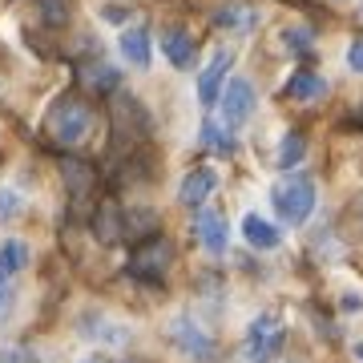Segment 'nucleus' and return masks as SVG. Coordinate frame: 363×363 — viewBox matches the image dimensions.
I'll return each instance as SVG.
<instances>
[{"label": "nucleus", "mask_w": 363, "mask_h": 363, "mask_svg": "<svg viewBox=\"0 0 363 363\" xmlns=\"http://www.w3.org/2000/svg\"><path fill=\"white\" fill-rule=\"evenodd\" d=\"M154 226H157V214L150 206L125 214V238H145V234H154Z\"/></svg>", "instance_id": "obj_20"}, {"label": "nucleus", "mask_w": 363, "mask_h": 363, "mask_svg": "<svg viewBox=\"0 0 363 363\" xmlns=\"http://www.w3.org/2000/svg\"><path fill=\"white\" fill-rule=\"evenodd\" d=\"M355 359H359V363H363V343H355Z\"/></svg>", "instance_id": "obj_30"}, {"label": "nucleus", "mask_w": 363, "mask_h": 363, "mask_svg": "<svg viewBox=\"0 0 363 363\" xmlns=\"http://www.w3.org/2000/svg\"><path fill=\"white\" fill-rule=\"evenodd\" d=\"M28 267V247L21 238H9V242H0V274H21Z\"/></svg>", "instance_id": "obj_19"}, {"label": "nucleus", "mask_w": 363, "mask_h": 363, "mask_svg": "<svg viewBox=\"0 0 363 363\" xmlns=\"http://www.w3.org/2000/svg\"><path fill=\"white\" fill-rule=\"evenodd\" d=\"M81 81H85V89L93 93H113L117 89V69H109L105 61H93V65H81Z\"/></svg>", "instance_id": "obj_18"}, {"label": "nucleus", "mask_w": 363, "mask_h": 363, "mask_svg": "<svg viewBox=\"0 0 363 363\" xmlns=\"http://www.w3.org/2000/svg\"><path fill=\"white\" fill-rule=\"evenodd\" d=\"M169 335H174V347L186 351L190 359H198V363H210V359H214V339H210L206 331L194 323V319H178Z\"/></svg>", "instance_id": "obj_7"}, {"label": "nucleus", "mask_w": 363, "mask_h": 363, "mask_svg": "<svg viewBox=\"0 0 363 363\" xmlns=\"http://www.w3.org/2000/svg\"><path fill=\"white\" fill-rule=\"evenodd\" d=\"M303 154H307V138H303L298 130H291L283 138V150H279V166H283V169L298 166V162H303Z\"/></svg>", "instance_id": "obj_21"}, {"label": "nucleus", "mask_w": 363, "mask_h": 363, "mask_svg": "<svg viewBox=\"0 0 363 363\" xmlns=\"http://www.w3.org/2000/svg\"><path fill=\"white\" fill-rule=\"evenodd\" d=\"M9 307H13V286H9V274H0V319L9 315Z\"/></svg>", "instance_id": "obj_27"}, {"label": "nucleus", "mask_w": 363, "mask_h": 363, "mask_svg": "<svg viewBox=\"0 0 363 363\" xmlns=\"http://www.w3.org/2000/svg\"><path fill=\"white\" fill-rule=\"evenodd\" d=\"M343 311H359V295H347V298H343Z\"/></svg>", "instance_id": "obj_29"}, {"label": "nucleus", "mask_w": 363, "mask_h": 363, "mask_svg": "<svg viewBox=\"0 0 363 363\" xmlns=\"http://www.w3.org/2000/svg\"><path fill=\"white\" fill-rule=\"evenodd\" d=\"M162 52L169 57V65L186 69L194 61V37L182 33V28H166V33H162Z\"/></svg>", "instance_id": "obj_13"}, {"label": "nucleus", "mask_w": 363, "mask_h": 363, "mask_svg": "<svg viewBox=\"0 0 363 363\" xmlns=\"http://www.w3.org/2000/svg\"><path fill=\"white\" fill-rule=\"evenodd\" d=\"M242 234H247V242L255 250H274L279 242H283L279 230H274L267 218H259V214H247V218H242Z\"/></svg>", "instance_id": "obj_14"}, {"label": "nucleus", "mask_w": 363, "mask_h": 363, "mask_svg": "<svg viewBox=\"0 0 363 363\" xmlns=\"http://www.w3.org/2000/svg\"><path fill=\"white\" fill-rule=\"evenodd\" d=\"M230 65H234V52L230 49H218L214 57H210V65L202 69V77H198V97H202V105L218 101V93H222V85H226Z\"/></svg>", "instance_id": "obj_9"}, {"label": "nucleus", "mask_w": 363, "mask_h": 363, "mask_svg": "<svg viewBox=\"0 0 363 363\" xmlns=\"http://www.w3.org/2000/svg\"><path fill=\"white\" fill-rule=\"evenodd\" d=\"M271 202H274V210H279V218H283L286 226H303V222L311 218V210H315L311 174H291V178H283L271 190Z\"/></svg>", "instance_id": "obj_1"}, {"label": "nucleus", "mask_w": 363, "mask_h": 363, "mask_svg": "<svg viewBox=\"0 0 363 363\" xmlns=\"http://www.w3.org/2000/svg\"><path fill=\"white\" fill-rule=\"evenodd\" d=\"M347 65L355 69V73H363V40H355V45L347 49Z\"/></svg>", "instance_id": "obj_28"}, {"label": "nucleus", "mask_w": 363, "mask_h": 363, "mask_svg": "<svg viewBox=\"0 0 363 363\" xmlns=\"http://www.w3.org/2000/svg\"><path fill=\"white\" fill-rule=\"evenodd\" d=\"M121 57H125L133 69L150 65V33H145V28H125V33H121Z\"/></svg>", "instance_id": "obj_16"}, {"label": "nucleus", "mask_w": 363, "mask_h": 363, "mask_svg": "<svg viewBox=\"0 0 363 363\" xmlns=\"http://www.w3.org/2000/svg\"><path fill=\"white\" fill-rule=\"evenodd\" d=\"M194 234H198V242H202L210 255H222V250H226V242H230V226H226V218H222L218 210H202V206H198Z\"/></svg>", "instance_id": "obj_8"}, {"label": "nucleus", "mask_w": 363, "mask_h": 363, "mask_svg": "<svg viewBox=\"0 0 363 363\" xmlns=\"http://www.w3.org/2000/svg\"><path fill=\"white\" fill-rule=\"evenodd\" d=\"M61 178H65V190L73 194V202H85L97 186V169L89 162H77V157H65L61 162Z\"/></svg>", "instance_id": "obj_11"}, {"label": "nucleus", "mask_w": 363, "mask_h": 363, "mask_svg": "<svg viewBox=\"0 0 363 363\" xmlns=\"http://www.w3.org/2000/svg\"><path fill=\"white\" fill-rule=\"evenodd\" d=\"M89 121H93V113L81 97H61V101L49 109V117H45V138H49L52 145H73V142L85 138Z\"/></svg>", "instance_id": "obj_2"}, {"label": "nucleus", "mask_w": 363, "mask_h": 363, "mask_svg": "<svg viewBox=\"0 0 363 363\" xmlns=\"http://www.w3.org/2000/svg\"><path fill=\"white\" fill-rule=\"evenodd\" d=\"M255 21H259V13H255L250 4H222L218 13H214V25L230 28V33H247Z\"/></svg>", "instance_id": "obj_17"}, {"label": "nucleus", "mask_w": 363, "mask_h": 363, "mask_svg": "<svg viewBox=\"0 0 363 363\" xmlns=\"http://www.w3.org/2000/svg\"><path fill=\"white\" fill-rule=\"evenodd\" d=\"M283 339H286V327L274 311H262L247 331V359L250 363H274L279 351H283Z\"/></svg>", "instance_id": "obj_3"}, {"label": "nucleus", "mask_w": 363, "mask_h": 363, "mask_svg": "<svg viewBox=\"0 0 363 363\" xmlns=\"http://www.w3.org/2000/svg\"><path fill=\"white\" fill-rule=\"evenodd\" d=\"M286 93H291L295 101H319L327 93V81L319 77V73H311V69H298L295 77L286 81Z\"/></svg>", "instance_id": "obj_15"}, {"label": "nucleus", "mask_w": 363, "mask_h": 363, "mask_svg": "<svg viewBox=\"0 0 363 363\" xmlns=\"http://www.w3.org/2000/svg\"><path fill=\"white\" fill-rule=\"evenodd\" d=\"M40 13H45V25H65L69 0H40Z\"/></svg>", "instance_id": "obj_25"}, {"label": "nucleus", "mask_w": 363, "mask_h": 363, "mask_svg": "<svg viewBox=\"0 0 363 363\" xmlns=\"http://www.w3.org/2000/svg\"><path fill=\"white\" fill-rule=\"evenodd\" d=\"M214 186H218V174L210 166H198V169H190L186 178H182V186H178V202L182 206H202L210 194H214Z\"/></svg>", "instance_id": "obj_10"}, {"label": "nucleus", "mask_w": 363, "mask_h": 363, "mask_svg": "<svg viewBox=\"0 0 363 363\" xmlns=\"http://www.w3.org/2000/svg\"><path fill=\"white\" fill-rule=\"evenodd\" d=\"M93 230H97V242L117 247V242L125 238V214H121L113 202H105V206L97 210V218H93Z\"/></svg>", "instance_id": "obj_12"}, {"label": "nucleus", "mask_w": 363, "mask_h": 363, "mask_svg": "<svg viewBox=\"0 0 363 363\" xmlns=\"http://www.w3.org/2000/svg\"><path fill=\"white\" fill-rule=\"evenodd\" d=\"M85 331H101V343H109V347H117V343H125V339H130V331H125V327L109 323L105 315H97V319H85Z\"/></svg>", "instance_id": "obj_22"}, {"label": "nucleus", "mask_w": 363, "mask_h": 363, "mask_svg": "<svg viewBox=\"0 0 363 363\" xmlns=\"http://www.w3.org/2000/svg\"><path fill=\"white\" fill-rule=\"evenodd\" d=\"M25 210V194H16L13 186H4L0 190V218H16Z\"/></svg>", "instance_id": "obj_24"}, {"label": "nucleus", "mask_w": 363, "mask_h": 363, "mask_svg": "<svg viewBox=\"0 0 363 363\" xmlns=\"http://www.w3.org/2000/svg\"><path fill=\"white\" fill-rule=\"evenodd\" d=\"M0 363H9V359H0Z\"/></svg>", "instance_id": "obj_31"}, {"label": "nucleus", "mask_w": 363, "mask_h": 363, "mask_svg": "<svg viewBox=\"0 0 363 363\" xmlns=\"http://www.w3.org/2000/svg\"><path fill=\"white\" fill-rule=\"evenodd\" d=\"M109 121H113V138H109V142H113L117 150H133V145L145 138V130H150V117H145L142 101H138V97H125V93H117Z\"/></svg>", "instance_id": "obj_4"}, {"label": "nucleus", "mask_w": 363, "mask_h": 363, "mask_svg": "<svg viewBox=\"0 0 363 363\" xmlns=\"http://www.w3.org/2000/svg\"><path fill=\"white\" fill-rule=\"evenodd\" d=\"M283 40L291 45V52H298V57H303V52H311V33H303V28H286Z\"/></svg>", "instance_id": "obj_26"}, {"label": "nucleus", "mask_w": 363, "mask_h": 363, "mask_svg": "<svg viewBox=\"0 0 363 363\" xmlns=\"http://www.w3.org/2000/svg\"><path fill=\"white\" fill-rule=\"evenodd\" d=\"M202 145L206 150H214V154H234V138L222 125H214V121H206L202 125Z\"/></svg>", "instance_id": "obj_23"}, {"label": "nucleus", "mask_w": 363, "mask_h": 363, "mask_svg": "<svg viewBox=\"0 0 363 363\" xmlns=\"http://www.w3.org/2000/svg\"><path fill=\"white\" fill-rule=\"evenodd\" d=\"M169 262H174V242L166 234H145L130 250V274H138V279H162Z\"/></svg>", "instance_id": "obj_5"}, {"label": "nucleus", "mask_w": 363, "mask_h": 363, "mask_svg": "<svg viewBox=\"0 0 363 363\" xmlns=\"http://www.w3.org/2000/svg\"><path fill=\"white\" fill-rule=\"evenodd\" d=\"M218 101H222V125L238 130V125L255 113V101H259V97H255V85H250L247 77H230L222 85Z\"/></svg>", "instance_id": "obj_6"}]
</instances>
